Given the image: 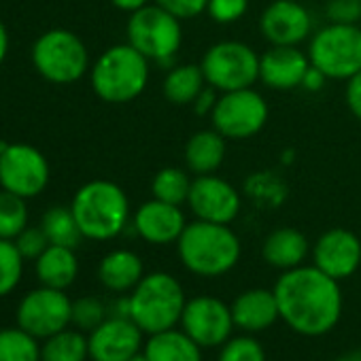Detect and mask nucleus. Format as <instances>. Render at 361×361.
<instances>
[{
    "mask_svg": "<svg viewBox=\"0 0 361 361\" xmlns=\"http://www.w3.org/2000/svg\"><path fill=\"white\" fill-rule=\"evenodd\" d=\"M176 253L192 274L215 279L234 270L243 247L230 226L194 219L176 240Z\"/></svg>",
    "mask_w": 361,
    "mask_h": 361,
    "instance_id": "obj_2",
    "label": "nucleus"
},
{
    "mask_svg": "<svg viewBox=\"0 0 361 361\" xmlns=\"http://www.w3.org/2000/svg\"><path fill=\"white\" fill-rule=\"evenodd\" d=\"M247 9H249V0H209L207 13L211 16L213 22L228 26L245 18Z\"/></svg>",
    "mask_w": 361,
    "mask_h": 361,
    "instance_id": "obj_36",
    "label": "nucleus"
},
{
    "mask_svg": "<svg viewBox=\"0 0 361 361\" xmlns=\"http://www.w3.org/2000/svg\"><path fill=\"white\" fill-rule=\"evenodd\" d=\"M90 348H87V336L81 329L66 327L41 344V361H87Z\"/></svg>",
    "mask_w": 361,
    "mask_h": 361,
    "instance_id": "obj_28",
    "label": "nucleus"
},
{
    "mask_svg": "<svg viewBox=\"0 0 361 361\" xmlns=\"http://www.w3.org/2000/svg\"><path fill=\"white\" fill-rule=\"evenodd\" d=\"M35 71L54 85H71L83 79L90 68V51L79 35L66 28L43 32L32 45Z\"/></svg>",
    "mask_w": 361,
    "mask_h": 361,
    "instance_id": "obj_6",
    "label": "nucleus"
},
{
    "mask_svg": "<svg viewBox=\"0 0 361 361\" xmlns=\"http://www.w3.org/2000/svg\"><path fill=\"white\" fill-rule=\"evenodd\" d=\"M153 3L178 18L180 22L202 16L209 7V0H153Z\"/></svg>",
    "mask_w": 361,
    "mask_h": 361,
    "instance_id": "obj_39",
    "label": "nucleus"
},
{
    "mask_svg": "<svg viewBox=\"0 0 361 361\" xmlns=\"http://www.w3.org/2000/svg\"><path fill=\"white\" fill-rule=\"evenodd\" d=\"M325 16L331 24H359L361 0H327Z\"/></svg>",
    "mask_w": 361,
    "mask_h": 361,
    "instance_id": "obj_38",
    "label": "nucleus"
},
{
    "mask_svg": "<svg viewBox=\"0 0 361 361\" xmlns=\"http://www.w3.org/2000/svg\"><path fill=\"white\" fill-rule=\"evenodd\" d=\"M207 85L209 83L204 79L200 64H178L166 73L161 90H164V98L170 104L185 106V104H194V100Z\"/></svg>",
    "mask_w": 361,
    "mask_h": 361,
    "instance_id": "obj_26",
    "label": "nucleus"
},
{
    "mask_svg": "<svg viewBox=\"0 0 361 361\" xmlns=\"http://www.w3.org/2000/svg\"><path fill=\"white\" fill-rule=\"evenodd\" d=\"M94 94L109 104L136 100L149 83V60L130 43L109 47L90 68Z\"/></svg>",
    "mask_w": 361,
    "mask_h": 361,
    "instance_id": "obj_4",
    "label": "nucleus"
},
{
    "mask_svg": "<svg viewBox=\"0 0 361 361\" xmlns=\"http://www.w3.org/2000/svg\"><path fill=\"white\" fill-rule=\"evenodd\" d=\"M180 327L202 348H215L232 338V329L236 325L232 308L224 300L215 295H196L188 300L183 308Z\"/></svg>",
    "mask_w": 361,
    "mask_h": 361,
    "instance_id": "obj_13",
    "label": "nucleus"
},
{
    "mask_svg": "<svg viewBox=\"0 0 361 361\" xmlns=\"http://www.w3.org/2000/svg\"><path fill=\"white\" fill-rule=\"evenodd\" d=\"M245 194L268 209H276L285 202L287 198V185L281 176H276L270 170H262V172H253L247 183H245Z\"/></svg>",
    "mask_w": 361,
    "mask_h": 361,
    "instance_id": "obj_31",
    "label": "nucleus"
},
{
    "mask_svg": "<svg viewBox=\"0 0 361 361\" xmlns=\"http://www.w3.org/2000/svg\"><path fill=\"white\" fill-rule=\"evenodd\" d=\"M268 102L253 90H234L219 94L211 113L213 128L228 140H245L259 134L268 121Z\"/></svg>",
    "mask_w": 361,
    "mask_h": 361,
    "instance_id": "obj_11",
    "label": "nucleus"
},
{
    "mask_svg": "<svg viewBox=\"0 0 361 361\" xmlns=\"http://www.w3.org/2000/svg\"><path fill=\"white\" fill-rule=\"evenodd\" d=\"M192 183H194V178L190 176L188 168L166 166L155 172V176L151 180V194H153V198H157L161 202L183 207V204H188Z\"/></svg>",
    "mask_w": 361,
    "mask_h": 361,
    "instance_id": "obj_29",
    "label": "nucleus"
},
{
    "mask_svg": "<svg viewBox=\"0 0 361 361\" xmlns=\"http://www.w3.org/2000/svg\"><path fill=\"white\" fill-rule=\"evenodd\" d=\"M145 276V266L138 253L130 249L109 251L98 264V281L113 293H130Z\"/></svg>",
    "mask_w": 361,
    "mask_h": 361,
    "instance_id": "obj_21",
    "label": "nucleus"
},
{
    "mask_svg": "<svg viewBox=\"0 0 361 361\" xmlns=\"http://www.w3.org/2000/svg\"><path fill=\"white\" fill-rule=\"evenodd\" d=\"M312 264L336 281L353 276L361 266V240L355 232L331 228L312 247Z\"/></svg>",
    "mask_w": 361,
    "mask_h": 361,
    "instance_id": "obj_17",
    "label": "nucleus"
},
{
    "mask_svg": "<svg viewBox=\"0 0 361 361\" xmlns=\"http://www.w3.org/2000/svg\"><path fill=\"white\" fill-rule=\"evenodd\" d=\"M344 98L348 104V111L361 121V73L350 77L344 87Z\"/></svg>",
    "mask_w": 361,
    "mask_h": 361,
    "instance_id": "obj_40",
    "label": "nucleus"
},
{
    "mask_svg": "<svg viewBox=\"0 0 361 361\" xmlns=\"http://www.w3.org/2000/svg\"><path fill=\"white\" fill-rule=\"evenodd\" d=\"M325 81H327V77L321 71H317L314 66H310L306 77H304V81H302V87L308 90V92H319L325 85Z\"/></svg>",
    "mask_w": 361,
    "mask_h": 361,
    "instance_id": "obj_42",
    "label": "nucleus"
},
{
    "mask_svg": "<svg viewBox=\"0 0 361 361\" xmlns=\"http://www.w3.org/2000/svg\"><path fill=\"white\" fill-rule=\"evenodd\" d=\"M128 361H147V357L142 355V353H138V355H134L132 359H128Z\"/></svg>",
    "mask_w": 361,
    "mask_h": 361,
    "instance_id": "obj_46",
    "label": "nucleus"
},
{
    "mask_svg": "<svg viewBox=\"0 0 361 361\" xmlns=\"http://www.w3.org/2000/svg\"><path fill=\"white\" fill-rule=\"evenodd\" d=\"M151 3H153V0H111V5L115 9L123 11V13H134V11H138V9H142V7H147Z\"/></svg>",
    "mask_w": 361,
    "mask_h": 361,
    "instance_id": "obj_43",
    "label": "nucleus"
},
{
    "mask_svg": "<svg viewBox=\"0 0 361 361\" xmlns=\"http://www.w3.org/2000/svg\"><path fill=\"white\" fill-rule=\"evenodd\" d=\"M308 68V54H304L300 47L270 45V49L259 56V81L276 92L302 87Z\"/></svg>",
    "mask_w": 361,
    "mask_h": 361,
    "instance_id": "obj_19",
    "label": "nucleus"
},
{
    "mask_svg": "<svg viewBox=\"0 0 361 361\" xmlns=\"http://www.w3.org/2000/svg\"><path fill=\"white\" fill-rule=\"evenodd\" d=\"M308 238L295 228H279L270 232L262 247V257L268 266L285 272L304 264L310 253Z\"/></svg>",
    "mask_w": 361,
    "mask_h": 361,
    "instance_id": "obj_22",
    "label": "nucleus"
},
{
    "mask_svg": "<svg viewBox=\"0 0 361 361\" xmlns=\"http://www.w3.org/2000/svg\"><path fill=\"white\" fill-rule=\"evenodd\" d=\"M310 66L327 79L348 81L361 73V28L359 24H331L319 28L308 43Z\"/></svg>",
    "mask_w": 361,
    "mask_h": 361,
    "instance_id": "obj_7",
    "label": "nucleus"
},
{
    "mask_svg": "<svg viewBox=\"0 0 361 361\" xmlns=\"http://www.w3.org/2000/svg\"><path fill=\"white\" fill-rule=\"evenodd\" d=\"M217 361H266V350L253 336H236L221 344Z\"/></svg>",
    "mask_w": 361,
    "mask_h": 361,
    "instance_id": "obj_35",
    "label": "nucleus"
},
{
    "mask_svg": "<svg viewBox=\"0 0 361 361\" xmlns=\"http://www.w3.org/2000/svg\"><path fill=\"white\" fill-rule=\"evenodd\" d=\"M185 304V291L172 274L151 272L130 291V319L142 334H159L180 323Z\"/></svg>",
    "mask_w": 361,
    "mask_h": 361,
    "instance_id": "obj_5",
    "label": "nucleus"
},
{
    "mask_svg": "<svg viewBox=\"0 0 361 361\" xmlns=\"http://www.w3.org/2000/svg\"><path fill=\"white\" fill-rule=\"evenodd\" d=\"M51 178L45 153L26 142H5L0 149V190L20 198L41 196Z\"/></svg>",
    "mask_w": 361,
    "mask_h": 361,
    "instance_id": "obj_10",
    "label": "nucleus"
},
{
    "mask_svg": "<svg viewBox=\"0 0 361 361\" xmlns=\"http://www.w3.org/2000/svg\"><path fill=\"white\" fill-rule=\"evenodd\" d=\"M200 68L211 87L219 94L253 87L259 81V56L240 41H219L207 49Z\"/></svg>",
    "mask_w": 361,
    "mask_h": 361,
    "instance_id": "obj_9",
    "label": "nucleus"
},
{
    "mask_svg": "<svg viewBox=\"0 0 361 361\" xmlns=\"http://www.w3.org/2000/svg\"><path fill=\"white\" fill-rule=\"evenodd\" d=\"M35 272L41 285L66 291L79 276V259L75 249L49 245L35 262Z\"/></svg>",
    "mask_w": 361,
    "mask_h": 361,
    "instance_id": "obj_24",
    "label": "nucleus"
},
{
    "mask_svg": "<svg viewBox=\"0 0 361 361\" xmlns=\"http://www.w3.org/2000/svg\"><path fill=\"white\" fill-rule=\"evenodd\" d=\"M217 94H219V92H217L215 87L207 85V87L198 94V98L194 100V104H192V106L196 109V113H198V115H207V113L211 115L213 109H215V102H217V98H219Z\"/></svg>",
    "mask_w": 361,
    "mask_h": 361,
    "instance_id": "obj_41",
    "label": "nucleus"
},
{
    "mask_svg": "<svg viewBox=\"0 0 361 361\" xmlns=\"http://www.w3.org/2000/svg\"><path fill=\"white\" fill-rule=\"evenodd\" d=\"M24 257L16 240L0 238V298H7L18 289L24 276Z\"/></svg>",
    "mask_w": 361,
    "mask_h": 361,
    "instance_id": "obj_33",
    "label": "nucleus"
},
{
    "mask_svg": "<svg viewBox=\"0 0 361 361\" xmlns=\"http://www.w3.org/2000/svg\"><path fill=\"white\" fill-rule=\"evenodd\" d=\"M226 142H228V138L221 136L215 128L200 130V132L192 134L183 149L185 168L194 176L215 174L226 159V149H228Z\"/></svg>",
    "mask_w": 361,
    "mask_h": 361,
    "instance_id": "obj_23",
    "label": "nucleus"
},
{
    "mask_svg": "<svg viewBox=\"0 0 361 361\" xmlns=\"http://www.w3.org/2000/svg\"><path fill=\"white\" fill-rule=\"evenodd\" d=\"M142 329L126 317H106L87 334L92 361H128L142 353Z\"/></svg>",
    "mask_w": 361,
    "mask_h": 361,
    "instance_id": "obj_15",
    "label": "nucleus"
},
{
    "mask_svg": "<svg viewBox=\"0 0 361 361\" xmlns=\"http://www.w3.org/2000/svg\"><path fill=\"white\" fill-rule=\"evenodd\" d=\"M147 361H202V346L183 329H166L151 334L142 346Z\"/></svg>",
    "mask_w": 361,
    "mask_h": 361,
    "instance_id": "obj_25",
    "label": "nucleus"
},
{
    "mask_svg": "<svg viewBox=\"0 0 361 361\" xmlns=\"http://www.w3.org/2000/svg\"><path fill=\"white\" fill-rule=\"evenodd\" d=\"M9 47H11V39H9V30L5 26V22L0 20V66L7 60V54H9Z\"/></svg>",
    "mask_w": 361,
    "mask_h": 361,
    "instance_id": "obj_44",
    "label": "nucleus"
},
{
    "mask_svg": "<svg viewBox=\"0 0 361 361\" xmlns=\"http://www.w3.org/2000/svg\"><path fill=\"white\" fill-rule=\"evenodd\" d=\"M39 226L43 228L49 245H60V247L77 249L81 245V240H83L81 228H79L71 207H62V204L49 207L43 213Z\"/></svg>",
    "mask_w": 361,
    "mask_h": 361,
    "instance_id": "obj_27",
    "label": "nucleus"
},
{
    "mask_svg": "<svg viewBox=\"0 0 361 361\" xmlns=\"http://www.w3.org/2000/svg\"><path fill=\"white\" fill-rule=\"evenodd\" d=\"M26 198L0 190V238L16 240L28 228Z\"/></svg>",
    "mask_w": 361,
    "mask_h": 361,
    "instance_id": "obj_32",
    "label": "nucleus"
},
{
    "mask_svg": "<svg viewBox=\"0 0 361 361\" xmlns=\"http://www.w3.org/2000/svg\"><path fill=\"white\" fill-rule=\"evenodd\" d=\"M134 232L149 245H172L183 234L188 219L185 213L176 204L161 202L157 198H151L138 207V211L132 217Z\"/></svg>",
    "mask_w": 361,
    "mask_h": 361,
    "instance_id": "obj_18",
    "label": "nucleus"
},
{
    "mask_svg": "<svg viewBox=\"0 0 361 361\" xmlns=\"http://www.w3.org/2000/svg\"><path fill=\"white\" fill-rule=\"evenodd\" d=\"M336 361H361V357H357V355H350V357H340V359H336Z\"/></svg>",
    "mask_w": 361,
    "mask_h": 361,
    "instance_id": "obj_45",
    "label": "nucleus"
},
{
    "mask_svg": "<svg viewBox=\"0 0 361 361\" xmlns=\"http://www.w3.org/2000/svg\"><path fill=\"white\" fill-rule=\"evenodd\" d=\"M16 319L22 329L45 340L73 325V300L64 289L41 285L20 300Z\"/></svg>",
    "mask_w": 361,
    "mask_h": 361,
    "instance_id": "obj_12",
    "label": "nucleus"
},
{
    "mask_svg": "<svg viewBox=\"0 0 361 361\" xmlns=\"http://www.w3.org/2000/svg\"><path fill=\"white\" fill-rule=\"evenodd\" d=\"M188 207L196 219L230 226L240 215L243 198L230 180L217 174H202L194 176Z\"/></svg>",
    "mask_w": 361,
    "mask_h": 361,
    "instance_id": "obj_14",
    "label": "nucleus"
},
{
    "mask_svg": "<svg viewBox=\"0 0 361 361\" xmlns=\"http://www.w3.org/2000/svg\"><path fill=\"white\" fill-rule=\"evenodd\" d=\"M126 35L128 43L136 51H140L149 62L159 64L170 62L183 45L180 20L155 3L130 13Z\"/></svg>",
    "mask_w": 361,
    "mask_h": 361,
    "instance_id": "obj_8",
    "label": "nucleus"
},
{
    "mask_svg": "<svg viewBox=\"0 0 361 361\" xmlns=\"http://www.w3.org/2000/svg\"><path fill=\"white\" fill-rule=\"evenodd\" d=\"M109 317V306L96 295H83L73 302V325L85 334L96 329Z\"/></svg>",
    "mask_w": 361,
    "mask_h": 361,
    "instance_id": "obj_34",
    "label": "nucleus"
},
{
    "mask_svg": "<svg viewBox=\"0 0 361 361\" xmlns=\"http://www.w3.org/2000/svg\"><path fill=\"white\" fill-rule=\"evenodd\" d=\"M16 245L22 253L24 259H32L37 262L41 257V253L49 247V240L43 232L41 226H28L18 238H16Z\"/></svg>",
    "mask_w": 361,
    "mask_h": 361,
    "instance_id": "obj_37",
    "label": "nucleus"
},
{
    "mask_svg": "<svg viewBox=\"0 0 361 361\" xmlns=\"http://www.w3.org/2000/svg\"><path fill=\"white\" fill-rule=\"evenodd\" d=\"M71 209L87 240H113L130 221V200L126 192L106 178H96L81 185L73 196Z\"/></svg>",
    "mask_w": 361,
    "mask_h": 361,
    "instance_id": "obj_3",
    "label": "nucleus"
},
{
    "mask_svg": "<svg viewBox=\"0 0 361 361\" xmlns=\"http://www.w3.org/2000/svg\"><path fill=\"white\" fill-rule=\"evenodd\" d=\"M259 30L270 45L298 47L312 37V16L298 0H274L259 18Z\"/></svg>",
    "mask_w": 361,
    "mask_h": 361,
    "instance_id": "obj_16",
    "label": "nucleus"
},
{
    "mask_svg": "<svg viewBox=\"0 0 361 361\" xmlns=\"http://www.w3.org/2000/svg\"><path fill=\"white\" fill-rule=\"evenodd\" d=\"M230 308H232L234 325L247 334L264 331L281 319L274 291L264 289V287L247 289V291L238 293L234 298V302L230 304Z\"/></svg>",
    "mask_w": 361,
    "mask_h": 361,
    "instance_id": "obj_20",
    "label": "nucleus"
},
{
    "mask_svg": "<svg viewBox=\"0 0 361 361\" xmlns=\"http://www.w3.org/2000/svg\"><path fill=\"white\" fill-rule=\"evenodd\" d=\"M281 321L295 334L319 338L329 334L342 317L340 281L312 266L285 270L274 283Z\"/></svg>",
    "mask_w": 361,
    "mask_h": 361,
    "instance_id": "obj_1",
    "label": "nucleus"
},
{
    "mask_svg": "<svg viewBox=\"0 0 361 361\" xmlns=\"http://www.w3.org/2000/svg\"><path fill=\"white\" fill-rule=\"evenodd\" d=\"M0 361H41V340L18 327L0 329Z\"/></svg>",
    "mask_w": 361,
    "mask_h": 361,
    "instance_id": "obj_30",
    "label": "nucleus"
}]
</instances>
